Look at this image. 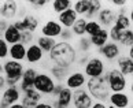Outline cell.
I'll return each mask as SVG.
<instances>
[{"instance_id":"cell-1","label":"cell","mask_w":133,"mask_h":108,"mask_svg":"<svg viewBox=\"0 0 133 108\" xmlns=\"http://www.w3.org/2000/svg\"><path fill=\"white\" fill-rule=\"evenodd\" d=\"M78 57V52L76 47L71 42H65V41H56L55 47L48 53V60L51 62V64L61 66L63 68L71 70L76 66Z\"/></svg>"},{"instance_id":"cell-2","label":"cell","mask_w":133,"mask_h":108,"mask_svg":"<svg viewBox=\"0 0 133 108\" xmlns=\"http://www.w3.org/2000/svg\"><path fill=\"white\" fill-rule=\"evenodd\" d=\"M87 92L91 95V97L95 101H104L107 103V99L110 96V89H108L107 81L104 75L99 78H91L87 80Z\"/></svg>"},{"instance_id":"cell-3","label":"cell","mask_w":133,"mask_h":108,"mask_svg":"<svg viewBox=\"0 0 133 108\" xmlns=\"http://www.w3.org/2000/svg\"><path fill=\"white\" fill-rule=\"evenodd\" d=\"M25 70V64L21 62H15L11 59L3 62V74L6 78V86H17L21 82L22 73Z\"/></svg>"},{"instance_id":"cell-4","label":"cell","mask_w":133,"mask_h":108,"mask_svg":"<svg viewBox=\"0 0 133 108\" xmlns=\"http://www.w3.org/2000/svg\"><path fill=\"white\" fill-rule=\"evenodd\" d=\"M104 78L107 81L110 93L117 92H129V80L124 74H121L115 67L107 68L104 73Z\"/></svg>"},{"instance_id":"cell-5","label":"cell","mask_w":133,"mask_h":108,"mask_svg":"<svg viewBox=\"0 0 133 108\" xmlns=\"http://www.w3.org/2000/svg\"><path fill=\"white\" fill-rule=\"evenodd\" d=\"M107 70V66H106V62L103 60L100 56H89L88 62L85 63V66L82 67V73L88 80L91 78H99V77H103L104 73Z\"/></svg>"},{"instance_id":"cell-6","label":"cell","mask_w":133,"mask_h":108,"mask_svg":"<svg viewBox=\"0 0 133 108\" xmlns=\"http://www.w3.org/2000/svg\"><path fill=\"white\" fill-rule=\"evenodd\" d=\"M55 85H56L55 80H54L47 71H38L36 78H34L33 88H34V90H37L40 95L48 97V96L52 95L54 89H55Z\"/></svg>"},{"instance_id":"cell-7","label":"cell","mask_w":133,"mask_h":108,"mask_svg":"<svg viewBox=\"0 0 133 108\" xmlns=\"http://www.w3.org/2000/svg\"><path fill=\"white\" fill-rule=\"evenodd\" d=\"M96 53H99L97 56H100L104 62H115L122 53H124V48H121L117 42H107L102 48L96 49Z\"/></svg>"},{"instance_id":"cell-8","label":"cell","mask_w":133,"mask_h":108,"mask_svg":"<svg viewBox=\"0 0 133 108\" xmlns=\"http://www.w3.org/2000/svg\"><path fill=\"white\" fill-rule=\"evenodd\" d=\"M115 18H117V10L110 7L108 4L106 6V3H104V6H103V8L99 11V14H97L95 21L99 23L103 29H107L108 30V29L114 25Z\"/></svg>"},{"instance_id":"cell-9","label":"cell","mask_w":133,"mask_h":108,"mask_svg":"<svg viewBox=\"0 0 133 108\" xmlns=\"http://www.w3.org/2000/svg\"><path fill=\"white\" fill-rule=\"evenodd\" d=\"M87 80L88 78L84 75V73L81 70H71L69 73V75L66 77L63 85L69 88L70 90H77V89H81V88H85Z\"/></svg>"},{"instance_id":"cell-10","label":"cell","mask_w":133,"mask_h":108,"mask_svg":"<svg viewBox=\"0 0 133 108\" xmlns=\"http://www.w3.org/2000/svg\"><path fill=\"white\" fill-rule=\"evenodd\" d=\"M38 70L33 66H29V67H25V70L22 73V78H21V82L18 83V88L19 90L23 93H26L28 90H32L34 89L33 85H34V78H36Z\"/></svg>"},{"instance_id":"cell-11","label":"cell","mask_w":133,"mask_h":108,"mask_svg":"<svg viewBox=\"0 0 133 108\" xmlns=\"http://www.w3.org/2000/svg\"><path fill=\"white\" fill-rule=\"evenodd\" d=\"M93 100L91 95L87 92L85 88L73 90V99H71V107L74 108H91L93 104Z\"/></svg>"},{"instance_id":"cell-12","label":"cell","mask_w":133,"mask_h":108,"mask_svg":"<svg viewBox=\"0 0 133 108\" xmlns=\"http://www.w3.org/2000/svg\"><path fill=\"white\" fill-rule=\"evenodd\" d=\"M62 30H63V27L61 26V23H59L56 19H48V21H45L40 26V36L58 40Z\"/></svg>"},{"instance_id":"cell-13","label":"cell","mask_w":133,"mask_h":108,"mask_svg":"<svg viewBox=\"0 0 133 108\" xmlns=\"http://www.w3.org/2000/svg\"><path fill=\"white\" fill-rule=\"evenodd\" d=\"M107 103L115 108H129L132 107V97L130 92H117L110 93Z\"/></svg>"},{"instance_id":"cell-14","label":"cell","mask_w":133,"mask_h":108,"mask_svg":"<svg viewBox=\"0 0 133 108\" xmlns=\"http://www.w3.org/2000/svg\"><path fill=\"white\" fill-rule=\"evenodd\" d=\"M18 8H19V3L15 0H7V2H2L0 3V18L6 19V21H14L17 19L18 15Z\"/></svg>"},{"instance_id":"cell-15","label":"cell","mask_w":133,"mask_h":108,"mask_svg":"<svg viewBox=\"0 0 133 108\" xmlns=\"http://www.w3.org/2000/svg\"><path fill=\"white\" fill-rule=\"evenodd\" d=\"M45 57V53H44L40 47L37 45L36 42L30 44V45L26 47V56H25V62L30 66H34V64H38L41 63Z\"/></svg>"},{"instance_id":"cell-16","label":"cell","mask_w":133,"mask_h":108,"mask_svg":"<svg viewBox=\"0 0 133 108\" xmlns=\"http://www.w3.org/2000/svg\"><path fill=\"white\" fill-rule=\"evenodd\" d=\"M71 99H73V90L63 86L61 93L55 99H52L51 104L54 108H69V107H71Z\"/></svg>"},{"instance_id":"cell-17","label":"cell","mask_w":133,"mask_h":108,"mask_svg":"<svg viewBox=\"0 0 133 108\" xmlns=\"http://www.w3.org/2000/svg\"><path fill=\"white\" fill-rule=\"evenodd\" d=\"M21 99H22V92L19 90L18 85L17 86H6L2 90V101H4L8 105L19 103Z\"/></svg>"},{"instance_id":"cell-18","label":"cell","mask_w":133,"mask_h":108,"mask_svg":"<svg viewBox=\"0 0 133 108\" xmlns=\"http://www.w3.org/2000/svg\"><path fill=\"white\" fill-rule=\"evenodd\" d=\"M115 68L121 74H124L125 77L133 75V59H130L125 53H122L115 60Z\"/></svg>"},{"instance_id":"cell-19","label":"cell","mask_w":133,"mask_h":108,"mask_svg":"<svg viewBox=\"0 0 133 108\" xmlns=\"http://www.w3.org/2000/svg\"><path fill=\"white\" fill-rule=\"evenodd\" d=\"M132 21H133V10L130 8L129 12H117V18L114 22V27H117L118 30L124 32L128 29H132Z\"/></svg>"},{"instance_id":"cell-20","label":"cell","mask_w":133,"mask_h":108,"mask_svg":"<svg viewBox=\"0 0 133 108\" xmlns=\"http://www.w3.org/2000/svg\"><path fill=\"white\" fill-rule=\"evenodd\" d=\"M78 19V15L76 14V11L73 8H67L63 12L58 14V18L56 21L61 23V26L63 29H70L73 25H74V22Z\"/></svg>"},{"instance_id":"cell-21","label":"cell","mask_w":133,"mask_h":108,"mask_svg":"<svg viewBox=\"0 0 133 108\" xmlns=\"http://www.w3.org/2000/svg\"><path fill=\"white\" fill-rule=\"evenodd\" d=\"M25 56H26V47L22 42H17L10 45L8 48V59L15 62H25Z\"/></svg>"},{"instance_id":"cell-22","label":"cell","mask_w":133,"mask_h":108,"mask_svg":"<svg viewBox=\"0 0 133 108\" xmlns=\"http://www.w3.org/2000/svg\"><path fill=\"white\" fill-rule=\"evenodd\" d=\"M2 37H3V40L6 41L8 45H12V44L19 42V40H21V32H18L15 29V26L12 25V22H10L7 29L3 32Z\"/></svg>"},{"instance_id":"cell-23","label":"cell","mask_w":133,"mask_h":108,"mask_svg":"<svg viewBox=\"0 0 133 108\" xmlns=\"http://www.w3.org/2000/svg\"><path fill=\"white\" fill-rule=\"evenodd\" d=\"M71 70H67V68H63L61 66H56V64H51L50 67H48V74H50L54 80H55V82H65L66 77L69 75V73H70Z\"/></svg>"},{"instance_id":"cell-24","label":"cell","mask_w":133,"mask_h":108,"mask_svg":"<svg viewBox=\"0 0 133 108\" xmlns=\"http://www.w3.org/2000/svg\"><path fill=\"white\" fill-rule=\"evenodd\" d=\"M22 22L25 25V32H30V33H36L37 29L40 27V18L34 14H26L22 18Z\"/></svg>"},{"instance_id":"cell-25","label":"cell","mask_w":133,"mask_h":108,"mask_svg":"<svg viewBox=\"0 0 133 108\" xmlns=\"http://www.w3.org/2000/svg\"><path fill=\"white\" fill-rule=\"evenodd\" d=\"M89 42H91L92 48H95V49L102 48L104 44L108 42V30H107V29H102L97 34L89 37Z\"/></svg>"},{"instance_id":"cell-26","label":"cell","mask_w":133,"mask_h":108,"mask_svg":"<svg viewBox=\"0 0 133 108\" xmlns=\"http://www.w3.org/2000/svg\"><path fill=\"white\" fill-rule=\"evenodd\" d=\"M56 41L58 40H54V38H50V37H44V36H38V37H36V40H34V42L40 47V49L44 53H50L51 49L55 47Z\"/></svg>"},{"instance_id":"cell-27","label":"cell","mask_w":133,"mask_h":108,"mask_svg":"<svg viewBox=\"0 0 133 108\" xmlns=\"http://www.w3.org/2000/svg\"><path fill=\"white\" fill-rule=\"evenodd\" d=\"M103 6H104V2H100V0H91L88 12L85 14L84 18H85L87 21H93V19H96L97 14H99V11L103 8Z\"/></svg>"},{"instance_id":"cell-28","label":"cell","mask_w":133,"mask_h":108,"mask_svg":"<svg viewBox=\"0 0 133 108\" xmlns=\"http://www.w3.org/2000/svg\"><path fill=\"white\" fill-rule=\"evenodd\" d=\"M85 25H87V19L82 18V17H78V19L74 22V25L70 27L73 36L77 37V38L85 37Z\"/></svg>"},{"instance_id":"cell-29","label":"cell","mask_w":133,"mask_h":108,"mask_svg":"<svg viewBox=\"0 0 133 108\" xmlns=\"http://www.w3.org/2000/svg\"><path fill=\"white\" fill-rule=\"evenodd\" d=\"M91 0H77V2H73L71 8L76 11V14L78 17H85V14L88 12V8H89Z\"/></svg>"},{"instance_id":"cell-30","label":"cell","mask_w":133,"mask_h":108,"mask_svg":"<svg viewBox=\"0 0 133 108\" xmlns=\"http://www.w3.org/2000/svg\"><path fill=\"white\" fill-rule=\"evenodd\" d=\"M118 45L121 48H132L133 47V30L132 29H128L121 33L119 41H118Z\"/></svg>"},{"instance_id":"cell-31","label":"cell","mask_w":133,"mask_h":108,"mask_svg":"<svg viewBox=\"0 0 133 108\" xmlns=\"http://www.w3.org/2000/svg\"><path fill=\"white\" fill-rule=\"evenodd\" d=\"M50 4H51V10L54 14H61L65 10L71 8L73 2H70V0H54Z\"/></svg>"},{"instance_id":"cell-32","label":"cell","mask_w":133,"mask_h":108,"mask_svg":"<svg viewBox=\"0 0 133 108\" xmlns=\"http://www.w3.org/2000/svg\"><path fill=\"white\" fill-rule=\"evenodd\" d=\"M74 47H76L77 52L81 53V55L89 53V51L92 49V45H91V42H89V38H88L87 36L78 38V40H77V45H74Z\"/></svg>"},{"instance_id":"cell-33","label":"cell","mask_w":133,"mask_h":108,"mask_svg":"<svg viewBox=\"0 0 133 108\" xmlns=\"http://www.w3.org/2000/svg\"><path fill=\"white\" fill-rule=\"evenodd\" d=\"M102 26L97 23L95 19L93 21H87V25H85V36L89 38L92 36H95V34H97L100 30H102Z\"/></svg>"},{"instance_id":"cell-34","label":"cell","mask_w":133,"mask_h":108,"mask_svg":"<svg viewBox=\"0 0 133 108\" xmlns=\"http://www.w3.org/2000/svg\"><path fill=\"white\" fill-rule=\"evenodd\" d=\"M34 40H36V36H34L33 33H30V32H22L19 42H22L25 47H28V45H30V44H33Z\"/></svg>"},{"instance_id":"cell-35","label":"cell","mask_w":133,"mask_h":108,"mask_svg":"<svg viewBox=\"0 0 133 108\" xmlns=\"http://www.w3.org/2000/svg\"><path fill=\"white\" fill-rule=\"evenodd\" d=\"M8 48L10 45L0 36V60H7L8 59Z\"/></svg>"},{"instance_id":"cell-36","label":"cell","mask_w":133,"mask_h":108,"mask_svg":"<svg viewBox=\"0 0 133 108\" xmlns=\"http://www.w3.org/2000/svg\"><path fill=\"white\" fill-rule=\"evenodd\" d=\"M28 4L32 8H34V11H41L43 8H45L50 4V2H47V0H33V2H29Z\"/></svg>"},{"instance_id":"cell-37","label":"cell","mask_w":133,"mask_h":108,"mask_svg":"<svg viewBox=\"0 0 133 108\" xmlns=\"http://www.w3.org/2000/svg\"><path fill=\"white\" fill-rule=\"evenodd\" d=\"M73 38H74V36H73V33L70 29H63L62 33H61V36H59L58 38V41H65V42H70Z\"/></svg>"},{"instance_id":"cell-38","label":"cell","mask_w":133,"mask_h":108,"mask_svg":"<svg viewBox=\"0 0 133 108\" xmlns=\"http://www.w3.org/2000/svg\"><path fill=\"white\" fill-rule=\"evenodd\" d=\"M22 96H26V97H29V99H33V100H36V101H41V100H44V96L40 95V93H38L37 90H34V89L28 90L26 93H23Z\"/></svg>"},{"instance_id":"cell-39","label":"cell","mask_w":133,"mask_h":108,"mask_svg":"<svg viewBox=\"0 0 133 108\" xmlns=\"http://www.w3.org/2000/svg\"><path fill=\"white\" fill-rule=\"evenodd\" d=\"M37 103H40V101L29 99V97H26V96H22V99H21V104L23 105V108H34L37 105Z\"/></svg>"},{"instance_id":"cell-40","label":"cell","mask_w":133,"mask_h":108,"mask_svg":"<svg viewBox=\"0 0 133 108\" xmlns=\"http://www.w3.org/2000/svg\"><path fill=\"white\" fill-rule=\"evenodd\" d=\"M108 6L110 7H118V10H119L122 7L129 6V2H126V0H112V2L108 3Z\"/></svg>"},{"instance_id":"cell-41","label":"cell","mask_w":133,"mask_h":108,"mask_svg":"<svg viewBox=\"0 0 133 108\" xmlns=\"http://www.w3.org/2000/svg\"><path fill=\"white\" fill-rule=\"evenodd\" d=\"M88 59H89V53H85V55H78L76 63L80 67H84V66H85V63L88 62Z\"/></svg>"},{"instance_id":"cell-42","label":"cell","mask_w":133,"mask_h":108,"mask_svg":"<svg viewBox=\"0 0 133 108\" xmlns=\"http://www.w3.org/2000/svg\"><path fill=\"white\" fill-rule=\"evenodd\" d=\"M63 86H65V85H63V82H56V85H55V89H54V92H52V97H54V99H55V97L59 95V93H61V90L63 89Z\"/></svg>"},{"instance_id":"cell-43","label":"cell","mask_w":133,"mask_h":108,"mask_svg":"<svg viewBox=\"0 0 133 108\" xmlns=\"http://www.w3.org/2000/svg\"><path fill=\"white\" fill-rule=\"evenodd\" d=\"M34 108H54L50 100H41L40 103H37V105Z\"/></svg>"},{"instance_id":"cell-44","label":"cell","mask_w":133,"mask_h":108,"mask_svg":"<svg viewBox=\"0 0 133 108\" xmlns=\"http://www.w3.org/2000/svg\"><path fill=\"white\" fill-rule=\"evenodd\" d=\"M8 23H10L8 21H6V19H2V18H0V36H2V34H3V32L7 29Z\"/></svg>"},{"instance_id":"cell-45","label":"cell","mask_w":133,"mask_h":108,"mask_svg":"<svg viewBox=\"0 0 133 108\" xmlns=\"http://www.w3.org/2000/svg\"><path fill=\"white\" fill-rule=\"evenodd\" d=\"M91 108H107V103H104V101H93Z\"/></svg>"},{"instance_id":"cell-46","label":"cell","mask_w":133,"mask_h":108,"mask_svg":"<svg viewBox=\"0 0 133 108\" xmlns=\"http://www.w3.org/2000/svg\"><path fill=\"white\" fill-rule=\"evenodd\" d=\"M4 88H6V78L3 74H0V92H2Z\"/></svg>"},{"instance_id":"cell-47","label":"cell","mask_w":133,"mask_h":108,"mask_svg":"<svg viewBox=\"0 0 133 108\" xmlns=\"http://www.w3.org/2000/svg\"><path fill=\"white\" fill-rule=\"evenodd\" d=\"M8 108H23V105L21 104V101H19V103H15V104H11Z\"/></svg>"},{"instance_id":"cell-48","label":"cell","mask_w":133,"mask_h":108,"mask_svg":"<svg viewBox=\"0 0 133 108\" xmlns=\"http://www.w3.org/2000/svg\"><path fill=\"white\" fill-rule=\"evenodd\" d=\"M8 107H10L8 104H6L4 101H2V100H0V108H8Z\"/></svg>"},{"instance_id":"cell-49","label":"cell","mask_w":133,"mask_h":108,"mask_svg":"<svg viewBox=\"0 0 133 108\" xmlns=\"http://www.w3.org/2000/svg\"><path fill=\"white\" fill-rule=\"evenodd\" d=\"M0 74H3V62L0 60Z\"/></svg>"},{"instance_id":"cell-50","label":"cell","mask_w":133,"mask_h":108,"mask_svg":"<svg viewBox=\"0 0 133 108\" xmlns=\"http://www.w3.org/2000/svg\"><path fill=\"white\" fill-rule=\"evenodd\" d=\"M107 108H115V107H112V105H110V104H107Z\"/></svg>"},{"instance_id":"cell-51","label":"cell","mask_w":133,"mask_h":108,"mask_svg":"<svg viewBox=\"0 0 133 108\" xmlns=\"http://www.w3.org/2000/svg\"><path fill=\"white\" fill-rule=\"evenodd\" d=\"M0 100H2V92H0Z\"/></svg>"},{"instance_id":"cell-52","label":"cell","mask_w":133,"mask_h":108,"mask_svg":"<svg viewBox=\"0 0 133 108\" xmlns=\"http://www.w3.org/2000/svg\"><path fill=\"white\" fill-rule=\"evenodd\" d=\"M69 108H74V107H69Z\"/></svg>"},{"instance_id":"cell-53","label":"cell","mask_w":133,"mask_h":108,"mask_svg":"<svg viewBox=\"0 0 133 108\" xmlns=\"http://www.w3.org/2000/svg\"><path fill=\"white\" fill-rule=\"evenodd\" d=\"M129 108H132V107H129Z\"/></svg>"}]
</instances>
